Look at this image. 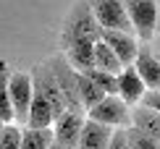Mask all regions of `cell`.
Returning a JSON list of instances; mask_svg holds the SVG:
<instances>
[{"label": "cell", "mask_w": 160, "mask_h": 149, "mask_svg": "<svg viewBox=\"0 0 160 149\" xmlns=\"http://www.w3.org/2000/svg\"><path fill=\"white\" fill-rule=\"evenodd\" d=\"M100 31H102V26H100L89 0H76V5L68 11V16L63 21V31H61L63 50L79 42H97Z\"/></svg>", "instance_id": "obj_1"}, {"label": "cell", "mask_w": 160, "mask_h": 149, "mask_svg": "<svg viewBox=\"0 0 160 149\" xmlns=\"http://www.w3.org/2000/svg\"><path fill=\"white\" fill-rule=\"evenodd\" d=\"M48 60H50L52 71H55V79H58V84H61V92L66 97L68 110H74L79 115H87V107L82 102V92H79V71L71 65V60L66 58V52H55V55H50Z\"/></svg>", "instance_id": "obj_2"}, {"label": "cell", "mask_w": 160, "mask_h": 149, "mask_svg": "<svg viewBox=\"0 0 160 149\" xmlns=\"http://www.w3.org/2000/svg\"><path fill=\"white\" fill-rule=\"evenodd\" d=\"M3 84L8 86L13 107H16V123L26 126L29 123L32 102H34V81H32V73H24V71L8 73V68L3 65Z\"/></svg>", "instance_id": "obj_3"}, {"label": "cell", "mask_w": 160, "mask_h": 149, "mask_svg": "<svg viewBox=\"0 0 160 149\" xmlns=\"http://www.w3.org/2000/svg\"><path fill=\"white\" fill-rule=\"evenodd\" d=\"M87 118L105 123L110 128H131L134 126V107H131L121 94H108L100 105L87 110Z\"/></svg>", "instance_id": "obj_4"}, {"label": "cell", "mask_w": 160, "mask_h": 149, "mask_svg": "<svg viewBox=\"0 0 160 149\" xmlns=\"http://www.w3.org/2000/svg\"><path fill=\"white\" fill-rule=\"evenodd\" d=\"M126 11L134 24V34L142 42H152L160 29V5L158 0H126Z\"/></svg>", "instance_id": "obj_5"}, {"label": "cell", "mask_w": 160, "mask_h": 149, "mask_svg": "<svg viewBox=\"0 0 160 149\" xmlns=\"http://www.w3.org/2000/svg\"><path fill=\"white\" fill-rule=\"evenodd\" d=\"M32 81H34V89L50 102L52 113H55V120L63 118V115L68 113V105H66V97L61 92V84H58V79H55V71H52L50 60L37 63V68L32 71Z\"/></svg>", "instance_id": "obj_6"}, {"label": "cell", "mask_w": 160, "mask_h": 149, "mask_svg": "<svg viewBox=\"0 0 160 149\" xmlns=\"http://www.w3.org/2000/svg\"><path fill=\"white\" fill-rule=\"evenodd\" d=\"M89 5L102 29H121L134 34V24L126 11V0H89Z\"/></svg>", "instance_id": "obj_7"}, {"label": "cell", "mask_w": 160, "mask_h": 149, "mask_svg": "<svg viewBox=\"0 0 160 149\" xmlns=\"http://www.w3.org/2000/svg\"><path fill=\"white\" fill-rule=\"evenodd\" d=\"M84 123H87V115H79L74 110H68L52 126L55 128V144L61 149H79L82 133H84Z\"/></svg>", "instance_id": "obj_8"}, {"label": "cell", "mask_w": 160, "mask_h": 149, "mask_svg": "<svg viewBox=\"0 0 160 149\" xmlns=\"http://www.w3.org/2000/svg\"><path fill=\"white\" fill-rule=\"evenodd\" d=\"M100 37L116 50V55L121 58L123 65H134L137 63L139 47H142V39H139L137 34H131V31H121V29H102V31H100Z\"/></svg>", "instance_id": "obj_9"}, {"label": "cell", "mask_w": 160, "mask_h": 149, "mask_svg": "<svg viewBox=\"0 0 160 149\" xmlns=\"http://www.w3.org/2000/svg\"><path fill=\"white\" fill-rule=\"evenodd\" d=\"M134 65H137L142 81L147 84V89H160V55L152 50L150 42H142Z\"/></svg>", "instance_id": "obj_10"}, {"label": "cell", "mask_w": 160, "mask_h": 149, "mask_svg": "<svg viewBox=\"0 0 160 149\" xmlns=\"http://www.w3.org/2000/svg\"><path fill=\"white\" fill-rule=\"evenodd\" d=\"M118 94H121L131 107L139 105V102H142V97L147 94V84L142 81L137 65H126V68L118 73Z\"/></svg>", "instance_id": "obj_11"}, {"label": "cell", "mask_w": 160, "mask_h": 149, "mask_svg": "<svg viewBox=\"0 0 160 149\" xmlns=\"http://www.w3.org/2000/svg\"><path fill=\"white\" fill-rule=\"evenodd\" d=\"M113 131H116V128H110V126H105V123H97V120H89V118H87L79 149H110Z\"/></svg>", "instance_id": "obj_12"}, {"label": "cell", "mask_w": 160, "mask_h": 149, "mask_svg": "<svg viewBox=\"0 0 160 149\" xmlns=\"http://www.w3.org/2000/svg\"><path fill=\"white\" fill-rule=\"evenodd\" d=\"M95 68H100V71H108V73H121L126 65L121 63V58L116 55V50H113V47L105 42L102 37L97 39L95 42Z\"/></svg>", "instance_id": "obj_13"}, {"label": "cell", "mask_w": 160, "mask_h": 149, "mask_svg": "<svg viewBox=\"0 0 160 149\" xmlns=\"http://www.w3.org/2000/svg\"><path fill=\"white\" fill-rule=\"evenodd\" d=\"M26 126H32V128H52V126H55V113H52L50 102L37 89H34V102H32L29 123H26Z\"/></svg>", "instance_id": "obj_14"}, {"label": "cell", "mask_w": 160, "mask_h": 149, "mask_svg": "<svg viewBox=\"0 0 160 149\" xmlns=\"http://www.w3.org/2000/svg\"><path fill=\"white\" fill-rule=\"evenodd\" d=\"M66 58L71 60L76 71H89L95 68V42H79V45H71L66 47Z\"/></svg>", "instance_id": "obj_15"}, {"label": "cell", "mask_w": 160, "mask_h": 149, "mask_svg": "<svg viewBox=\"0 0 160 149\" xmlns=\"http://www.w3.org/2000/svg\"><path fill=\"white\" fill-rule=\"evenodd\" d=\"M55 144V128H32L24 126L21 149H50Z\"/></svg>", "instance_id": "obj_16"}, {"label": "cell", "mask_w": 160, "mask_h": 149, "mask_svg": "<svg viewBox=\"0 0 160 149\" xmlns=\"http://www.w3.org/2000/svg\"><path fill=\"white\" fill-rule=\"evenodd\" d=\"M134 126L160 141V113L158 110H152L147 105H134Z\"/></svg>", "instance_id": "obj_17"}, {"label": "cell", "mask_w": 160, "mask_h": 149, "mask_svg": "<svg viewBox=\"0 0 160 149\" xmlns=\"http://www.w3.org/2000/svg\"><path fill=\"white\" fill-rule=\"evenodd\" d=\"M79 92H82V102H84L87 110H92L95 105H100L105 97H108V94H105L95 81L87 76V73H82V71H79Z\"/></svg>", "instance_id": "obj_18"}, {"label": "cell", "mask_w": 160, "mask_h": 149, "mask_svg": "<svg viewBox=\"0 0 160 149\" xmlns=\"http://www.w3.org/2000/svg\"><path fill=\"white\" fill-rule=\"evenodd\" d=\"M82 73H87V76L95 81L105 94H118V76H116V73L100 71V68H89V71H82Z\"/></svg>", "instance_id": "obj_19"}, {"label": "cell", "mask_w": 160, "mask_h": 149, "mask_svg": "<svg viewBox=\"0 0 160 149\" xmlns=\"http://www.w3.org/2000/svg\"><path fill=\"white\" fill-rule=\"evenodd\" d=\"M21 139H24V126L5 123L0 131V149H21Z\"/></svg>", "instance_id": "obj_20"}, {"label": "cell", "mask_w": 160, "mask_h": 149, "mask_svg": "<svg viewBox=\"0 0 160 149\" xmlns=\"http://www.w3.org/2000/svg\"><path fill=\"white\" fill-rule=\"evenodd\" d=\"M126 133H129V147L131 149H160V141L155 136H150L147 131L137 128V126L126 128Z\"/></svg>", "instance_id": "obj_21"}, {"label": "cell", "mask_w": 160, "mask_h": 149, "mask_svg": "<svg viewBox=\"0 0 160 149\" xmlns=\"http://www.w3.org/2000/svg\"><path fill=\"white\" fill-rule=\"evenodd\" d=\"M110 149H131L129 147V133H126V128H116V131H113Z\"/></svg>", "instance_id": "obj_22"}, {"label": "cell", "mask_w": 160, "mask_h": 149, "mask_svg": "<svg viewBox=\"0 0 160 149\" xmlns=\"http://www.w3.org/2000/svg\"><path fill=\"white\" fill-rule=\"evenodd\" d=\"M139 105H147V107H152V110L160 113V89H147V94L142 97Z\"/></svg>", "instance_id": "obj_23"}, {"label": "cell", "mask_w": 160, "mask_h": 149, "mask_svg": "<svg viewBox=\"0 0 160 149\" xmlns=\"http://www.w3.org/2000/svg\"><path fill=\"white\" fill-rule=\"evenodd\" d=\"M50 149H61V147H58V144H52V147H50Z\"/></svg>", "instance_id": "obj_24"}, {"label": "cell", "mask_w": 160, "mask_h": 149, "mask_svg": "<svg viewBox=\"0 0 160 149\" xmlns=\"http://www.w3.org/2000/svg\"><path fill=\"white\" fill-rule=\"evenodd\" d=\"M158 5H160V0H158Z\"/></svg>", "instance_id": "obj_25"}]
</instances>
